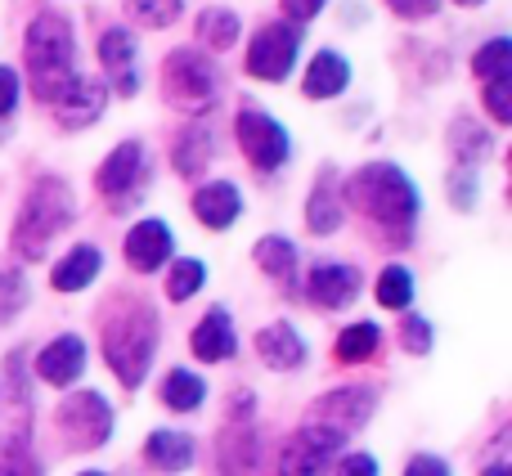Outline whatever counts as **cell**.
<instances>
[{
  "instance_id": "6da1fadb",
  "label": "cell",
  "mask_w": 512,
  "mask_h": 476,
  "mask_svg": "<svg viewBox=\"0 0 512 476\" xmlns=\"http://www.w3.org/2000/svg\"><path fill=\"white\" fill-rule=\"evenodd\" d=\"M346 203L360 216H369L373 225H382L387 243H409L418 221V189L391 162H369L346 180Z\"/></svg>"
},
{
  "instance_id": "7a4b0ae2",
  "label": "cell",
  "mask_w": 512,
  "mask_h": 476,
  "mask_svg": "<svg viewBox=\"0 0 512 476\" xmlns=\"http://www.w3.org/2000/svg\"><path fill=\"white\" fill-rule=\"evenodd\" d=\"M27 77H32V95L41 104H54L63 90L77 81V41H72V23L63 14H36L27 27Z\"/></svg>"
},
{
  "instance_id": "3957f363",
  "label": "cell",
  "mask_w": 512,
  "mask_h": 476,
  "mask_svg": "<svg viewBox=\"0 0 512 476\" xmlns=\"http://www.w3.org/2000/svg\"><path fill=\"white\" fill-rule=\"evenodd\" d=\"M72 216H77L72 189L63 185L59 176H45V180H36L32 194H27L23 207H18V221H14L9 243H14V252L23 256V261H41L45 247L72 225Z\"/></svg>"
},
{
  "instance_id": "277c9868",
  "label": "cell",
  "mask_w": 512,
  "mask_h": 476,
  "mask_svg": "<svg viewBox=\"0 0 512 476\" xmlns=\"http://www.w3.org/2000/svg\"><path fill=\"white\" fill-rule=\"evenodd\" d=\"M158 351V315L140 301H126L104 324V360L122 387H140Z\"/></svg>"
},
{
  "instance_id": "5b68a950",
  "label": "cell",
  "mask_w": 512,
  "mask_h": 476,
  "mask_svg": "<svg viewBox=\"0 0 512 476\" xmlns=\"http://www.w3.org/2000/svg\"><path fill=\"white\" fill-rule=\"evenodd\" d=\"M162 90H167L171 108H185V113H203L221 99V68L216 59H207L203 50H171L162 63Z\"/></svg>"
},
{
  "instance_id": "8992f818",
  "label": "cell",
  "mask_w": 512,
  "mask_h": 476,
  "mask_svg": "<svg viewBox=\"0 0 512 476\" xmlns=\"http://www.w3.org/2000/svg\"><path fill=\"white\" fill-rule=\"evenodd\" d=\"M149 176L153 171H149V153H144V144L126 140L104 158L95 185H99V194L108 198L113 212H131V207L144 198V189H149Z\"/></svg>"
},
{
  "instance_id": "52a82bcc",
  "label": "cell",
  "mask_w": 512,
  "mask_h": 476,
  "mask_svg": "<svg viewBox=\"0 0 512 476\" xmlns=\"http://www.w3.org/2000/svg\"><path fill=\"white\" fill-rule=\"evenodd\" d=\"M54 423L68 436V445H77V450H99V445L113 436V405H108L99 391H77V396H68L59 405Z\"/></svg>"
},
{
  "instance_id": "ba28073f",
  "label": "cell",
  "mask_w": 512,
  "mask_h": 476,
  "mask_svg": "<svg viewBox=\"0 0 512 476\" xmlns=\"http://www.w3.org/2000/svg\"><path fill=\"white\" fill-rule=\"evenodd\" d=\"M234 135H239L243 158H248L256 171H279L292 153L288 131H283L270 113H261V108H243L239 122H234Z\"/></svg>"
},
{
  "instance_id": "9c48e42d",
  "label": "cell",
  "mask_w": 512,
  "mask_h": 476,
  "mask_svg": "<svg viewBox=\"0 0 512 476\" xmlns=\"http://www.w3.org/2000/svg\"><path fill=\"white\" fill-rule=\"evenodd\" d=\"M301 50V27L297 23H261L248 50V72L261 81H283L297 63Z\"/></svg>"
},
{
  "instance_id": "30bf717a",
  "label": "cell",
  "mask_w": 512,
  "mask_h": 476,
  "mask_svg": "<svg viewBox=\"0 0 512 476\" xmlns=\"http://www.w3.org/2000/svg\"><path fill=\"white\" fill-rule=\"evenodd\" d=\"M342 441L346 436L328 432V427H315V423L297 427L279 450V476H319L333 463V454L342 450Z\"/></svg>"
},
{
  "instance_id": "8fae6325",
  "label": "cell",
  "mask_w": 512,
  "mask_h": 476,
  "mask_svg": "<svg viewBox=\"0 0 512 476\" xmlns=\"http://www.w3.org/2000/svg\"><path fill=\"white\" fill-rule=\"evenodd\" d=\"M373 405H378V396H373L369 387H337V391H328V396H319L315 405H310L306 423L328 427V432H337V436H351L369 423Z\"/></svg>"
},
{
  "instance_id": "7c38bea8",
  "label": "cell",
  "mask_w": 512,
  "mask_h": 476,
  "mask_svg": "<svg viewBox=\"0 0 512 476\" xmlns=\"http://www.w3.org/2000/svg\"><path fill=\"white\" fill-rule=\"evenodd\" d=\"M135 59H140V50H135L131 27H108V32L99 36V63H104L113 90L117 95H126V99L140 90V63Z\"/></svg>"
},
{
  "instance_id": "4fadbf2b",
  "label": "cell",
  "mask_w": 512,
  "mask_h": 476,
  "mask_svg": "<svg viewBox=\"0 0 512 476\" xmlns=\"http://www.w3.org/2000/svg\"><path fill=\"white\" fill-rule=\"evenodd\" d=\"M360 270L355 265H342V261H324V265H315L310 270V279H306V297L315 301V306H324V310H342V306H351L355 297H360Z\"/></svg>"
},
{
  "instance_id": "5bb4252c",
  "label": "cell",
  "mask_w": 512,
  "mask_h": 476,
  "mask_svg": "<svg viewBox=\"0 0 512 476\" xmlns=\"http://www.w3.org/2000/svg\"><path fill=\"white\" fill-rule=\"evenodd\" d=\"M104 104H108V95H104V86H99L95 77H81L77 72V81H72L68 90H63L59 99H54V117H59V126L63 131H81V126H90V122H99V113H104Z\"/></svg>"
},
{
  "instance_id": "9a60e30c",
  "label": "cell",
  "mask_w": 512,
  "mask_h": 476,
  "mask_svg": "<svg viewBox=\"0 0 512 476\" xmlns=\"http://www.w3.org/2000/svg\"><path fill=\"white\" fill-rule=\"evenodd\" d=\"M221 472L225 476H265V441L252 423H234L221 432Z\"/></svg>"
},
{
  "instance_id": "2e32d148",
  "label": "cell",
  "mask_w": 512,
  "mask_h": 476,
  "mask_svg": "<svg viewBox=\"0 0 512 476\" xmlns=\"http://www.w3.org/2000/svg\"><path fill=\"white\" fill-rule=\"evenodd\" d=\"M81 369H86V342L72 333L54 337V342L36 355V378L50 382V387H72V382L81 378Z\"/></svg>"
},
{
  "instance_id": "e0dca14e",
  "label": "cell",
  "mask_w": 512,
  "mask_h": 476,
  "mask_svg": "<svg viewBox=\"0 0 512 476\" xmlns=\"http://www.w3.org/2000/svg\"><path fill=\"white\" fill-rule=\"evenodd\" d=\"M171 247H176V238H171L167 221H140L126 234V261H131V270L153 274L171 261Z\"/></svg>"
},
{
  "instance_id": "ac0fdd59",
  "label": "cell",
  "mask_w": 512,
  "mask_h": 476,
  "mask_svg": "<svg viewBox=\"0 0 512 476\" xmlns=\"http://www.w3.org/2000/svg\"><path fill=\"white\" fill-rule=\"evenodd\" d=\"M189 346H194V355L203 364H221L234 355V346H239V337H234V319L225 306H212L203 319H198L194 337H189Z\"/></svg>"
},
{
  "instance_id": "d6986e66",
  "label": "cell",
  "mask_w": 512,
  "mask_h": 476,
  "mask_svg": "<svg viewBox=\"0 0 512 476\" xmlns=\"http://www.w3.org/2000/svg\"><path fill=\"white\" fill-rule=\"evenodd\" d=\"M256 355H261L265 369L288 373L306 364V342H301V333L292 324H270L256 333Z\"/></svg>"
},
{
  "instance_id": "ffe728a7",
  "label": "cell",
  "mask_w": 512,
  "mask_h": 476,
  "mask_svg": "<svg viewBox=\"0 0 512 476\" xmlns=\"http://www.w3.org/2000/svg\"><path fill=\"white\" fill-rule=\"evenodd\" d=\"M243 212V194L230 185V180H212L194 194V216L207 225V230H230Z\"/></svg>"
},
{
  "instance_id": "44dd1931",
  "label": "cell",
  "mask_w": 512,
  "mask_h": 476,
  "mask_svg": "<svg viewBox=\"0 0 512 476\" xmlns=\"http://www.w3.org/2000/svg\"><path fill=\"white\" fill-rule=\"evenodd\" d=\"M346 86H351V63L337 50H319L315 59H310L306 77H301V95L306 99H333V95H342Z\"/></svg>"
},
{
  "instance_id": "7402d4cb",
  "label": "cell",
  "mask_w": 512,
  "mask_h": 476,
  "mask_svg": "<svg viewBox=\"0 0 512 476\" xmlns=\"http://www.w3.org/2000/svg\"><path fill=\"white\" fill-rule=\"evenodd\" d=\"M99 265H104L99 247L95 243H77L59 265H54V274H50L54 292H81V288H90V283H95V274H99Z\"/></svg>"
},
{
  "instance_id": "603a6c76",
  "label": "cell",
  "mask_w": 512,
  "mask_h": 476,
  "mask_svg": "<svg viewBox=\"0 0 512 476\" xmlns=\"http://www.w3.org/2000/svg\"><path fill=\"white\" fill-rule=\"evenodd\" d=\"M306 225H310V234L342 230V194H337L333 171H319L315 189H310V203H306Z\"/></svg>"
},
{
  "instance_id": "cb8c5ba5",
  "label": "cell",
  "mask_w": 512,
  "mask_h": 476,
  "mask_svg": "<svg viewBox=\"0 0 512 476\" xmlns=\"http://www.w3.org/2000/svg\"><path fill=\"white\" fill-rule=\"evenodd\" d=\"M144 459L158 472H185L189 463H194V441H189L185 432H149Z\"/></svg>"
},
{
  "instance_id": "d4e9b609",
  "label": "cell",
  "mask_w": 512,
  "mask_h": 476,
  "mask_svg": "<svg viewBox=\"0 0 512 476\" xmlns=\"http://www.w3.org/2000/svg\"><path fill=\"white\" fill-rule=\"evenodd\" d=\"M212 131L207 126H185V131L176 135V149H171V162H176L180 176H203L207 162H212Z\"/></svg>"
},
{
  "instance_id": "484cf974",
  "label": "cell",
  "mask_w": 512,
  "mask_h": 476,
  "mask_svg": "<svg viewBox=\"0 0 512 476\" xmlns=\"http://www.w3.org/2000/svg\"><path fill=\"white\" fill-rule=\"evenodd\" d=\"M252 256H256V265H261L270 279H279L283 288L292 292V279H297V247H292L288 238H279V234L261 238V243L252 247Z\"/></svg>"
},
{
  "instance_id": "4316f807",
  "label": "cell",
  "mask_w": 512,
  "mask_h": 476,
  "mask_svg": "<svg viewBox=\"0 0 512 476\" xmlns=\"http://www.w3.org/2000/svg\"><path fill=\"white\" fill-rule=\"evenodd\" d=\"M207 400V382L189 369H171L167 382H162V405L176 409V414H194L198 405Z\"/></svg>"
},
{
  "instance_id": "83f0119b",
  "label": "cell",
  "mask_w": 512,
  "mask_h": 476,
  "mask_svg": "<svg viewBox=\"0 0 512 476\" xmlns=\"http://www.w3.org/2000/svg\"><path fill=\"white\" fill-rule=\"evenodd\" d=\"M490 149H495V140H490L486 126L468 122V117H459V122L450 126V153L459 158V167H477Z\"/></svg>"
},
{
  "instance_id": "f1b7e54d",
  "label": "cell",
  "mask_w": 512,
  "mask_h": 476,
  "mask_svg": "<svg viewBox=\"0 0 512 476\" xmlns=\"http://www.w3.org/2000/svg\"><path fill=\"white\" fill-rule=\"evenodd\" d=\"M378 342H382V328L378 324H351L342 337H337L333 355L342 364H364V360H373V355H378Z\"/></svg>"
},
{
  "instance_id": "f546056e",
  "label": "cell",
  "mask_w": 512,
  "mask_h": 476,
  "mask_svg": "<svg viewBox=\"0 0 512 476\" xmlns=\"http://www.w3.org/2000/svg\"><path fill=\"white\" fill-rule=\"evenodd\" d=\"M198 41L216 54L230 50V45L239 41V14H234V9H203V18H198Z\"/></svg>"
},
{
  "instance_id": "4dcf8cb0",
  "label": "cell",
  "mask_w": 512,
  "mask_h": 476,
  "mask_svg": "<svg viewBox=\"0 0 512 476\" xmlns=\"http://www.w3.org/2000/svg\"><path fill=\"white\" fill-rule=\"evenodd\" d=\"M373 297H378L387 310H409V301H414V274H409L405 265H387V270L378 274Z\"/></svg>"
},
{
  "instance_id": "1f68e13d",
  "label": "cell",
  "mask_w": 512,
  "mask_h": 476,
  "mask_svg": "<svg viewBox=\"0 0 512 476\" xmlns=\"http://www.w3.org/2000/svg\"><path fill=\"white\" fill-rule=\"evenodd\" d=\"M122 9L140 27H171L185 9V0H122Z\"/></svg>"
},
{
  "instance_id": "d6a6232c",
  "label": "cell",
  "mask_w": 512,
  "mask_h": 476,
  "mask_svg": "<svg viewBox=\"0 0 512 476\" xmlns=\"http://www.w3.org/2000/svg\"><path fill=\"white\" fill-rule=\"evenodd\" d=\"M472 72H477L481 81L512 77V41H508V36H495V41L481 45L477 59H472Z\"/></svg>"
},
{
  "instance_id": "836d02e7",
  "label": "cell",
  "mask_w": 512,
  "mask_h": 476,
  "mask_svg": "<svg viewBox=\"0 0 512 476\" xmlns=\"http://www.w3.org/2000/svg\"><path fill=\"white\" fill-rule=\"evenodd\" d=\"M0 476H41V459L32 454L23 432L0 445Z\"/></svg>"
},
{
  "instance_id": "e575fe53",
  "label": "cell",
  "mask_w": 512,
  "mask_h": 476,
  "mask_svg": "<svg viewBox=\"0 0 512 476\" xmlns=\"http://www.w3.org/2000/svg\"><path fill=\"white\" fill-rule=\"evenodd\" d=\"M203 279H207V265L194 261V256H185V261H176L171 265V274H167V297L171 301H189L198 288H203Z\"/></svg>"
},
{
  "instance_id": "d590c367",
  "label": "cell",
  "mask_w": 512,
  "mask_h": 476,
  "mask_svg": "<svg viewBox=\"0 0 512 476\" xmlns=\"http://www.w3.org/2000/svg\"><path fill=\"white\" fill-rule=\"evenodd\" d=\"M27 279L18 270H0V324H9V319L18 315V310L27 306Z\"/></svg>"
},
{
  "instance_id": "8d00e7d4",
  "label": "cell",
  "mask_w": 512,
  "mask_h": 476,
  "mask_svg": "<svg viewBox=\"0 0 512 476\" xmlns=\"http://www.w3.org/2000/svg\"><path fill=\"white\" fill-rule=\"evenodd\" d=\"M400 346H405L409 355H427L432 351V324H427L423 315H405L400 319Z\"/></svg>"
},
{
  "instance_id": "74e56055",
  "label": "cell",
  "mask_w": 512,
  "mask_h": 476,
  "mask_svg": "<svg viewBox=\"0 0 512 476\" xmlns=\"http://www.w3.org/2000/svg\"><path fill=\"white\" fill-rule=\"evenodd\" d=\"M512 77H495V81H486V108H490V117H495L499 126H508L512 122Z\"/></svg>"
},
{
  "instance_id": "f35d334b",
  "label": "cell",
  "mask_w": 512,
  "mask_h": 476,
  "mask_svg": "<svg viewBox=\"0 0 512 476\" xmlns=\"http://www.w3.org/2000/svg\"><path fill=\"white\" fill-rule=\"evenodd\" d=\"M450 198H454V207H459V212H472V203H477V167H454Z\"/></svg>"
},
{
  "instance_id": "ab89813d",
  "label": "cell",
  "mask_w": 512,
  "mask_h": 476,
  "mask_svg": "<svg viewBox=\"0 0 512 476\" xmlns=\"http://www.w3.org/2000/svg\"><path fill=\"white\" fill-rule=\"evenodd\" d=\"M333 476H378V459L373 454H346Z\"/></svg>"
},
{
  "instance_id": "60d3db41",
  "label": "cell",
  "mask_w": 512,
  "mask_h": 476,
  "mask_svg": "<svg viewBox=\"0 0 512 476\" xmlns=\"http://www.w3.org/2000/svg\"><path fill=\"white\" fill-rule=\"evenodd\" d=\"M18 108V72L0 68V117H9Z\"/></svg>"
},
{
  "instance_id": "b9f144b4",
  "label": "cell",
  "mask_w": 512,
  "mask_h": 476,
  "mask_svg": "<svg viewBox=\"0 0 512 476\" xmlns=\"http://www.w3.org/2000/svg\"><path fill=\"white\" fill-rule=\"evenodd\" d=\"M283 5V14H288V23H310V18L319 14V9H324V0H279Z\"/></svg>"
},
{
  "instance_id": "7bdbcfd3",
  "label": "cell",
  "mask_w": 512,
  "mask_h": 476,
  "mask_svg": "<svg viewBox=\"0 0 512 476\" xmlns=\"http://www.w3.org/2000/svg\"><path fill=\"white\" fill-rule=\"evenodd\" d=\"M405 476H450V468H445V459H436V454H414Z\"/></svg>"
},
{
  "instance_id": "ee69618b",
  "label": "cell",
  "mask_w": 512,
  "mask_h": 476,
  "mask_svg": "<svg viewBox=\"0 0 512 476\" xmlns=\"http://www.w3.org/2000/svg\"><path fill=\"white\" fill-rule=\"evenodd\" d=\"M391 9H396L400 18H427V14H436L441 9V0H387Z\"/></svg>"
},
{
  "instance_id": "f6af8a7d",
  "label": "cell",
  "mask_w": 512,
  "mask_h": 476,
  "mask_svg": "<svg viewBox=\"0 0 512 476\" xmlns=\"http://www.w3.org/2000/svg\"><path fill=\"white\" fill-rule=\"evenodd\" d=\"M481 476H512V468H508V463H490V468L481 472Z\"/></svg>"
},
{
  "instance_id": "bcb514c9",
  "label": "cell",
  "mask_w": 512,
  "mask_h": 476,
  "mask_svg": "<svg viewBox=\"0 0 512 476\" xmlns=\"http://www.w3.org/2000/svg\"><path fill=\"white\" fill-rule=\"evenodd\" d=\"M459 5H486V0H459Z\"/></svg>"
},
{
  "instance_id": "7dc6e473",
  "label": "cell",
  "mask_w": 512,
  "mask_h": 476,
  "mask_svg": "<svg viewBox=\"0 0 512 476\" xmlns=\"http://www.w3.org/2000/svg\"><path fill=\"white\" fill-rule=\"evenodd\" d=\"M81 476H104V472H81Z\"/></svg>"
}]
</instances>
